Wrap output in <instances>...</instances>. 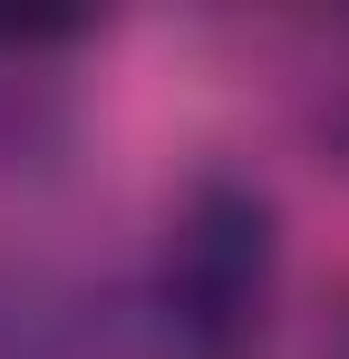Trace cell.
<instances>
[{
    "label": "cell",
    "mask_w": 349,
    "mask_h": 359,
    "mask_svg": "<svg viewBox=\"0 0 349 359\" xmlns=\"http://www.w3.org/2000/svg\"><path fill=\"white\" fill-rule=\"evenodd\" d=\"M282 292V224L272 194L242 175L184 184L165 214V252H156V320L184 359H252L262 320Z\"/></svg>",
    "instance_id": "1"
}]
</instances>
